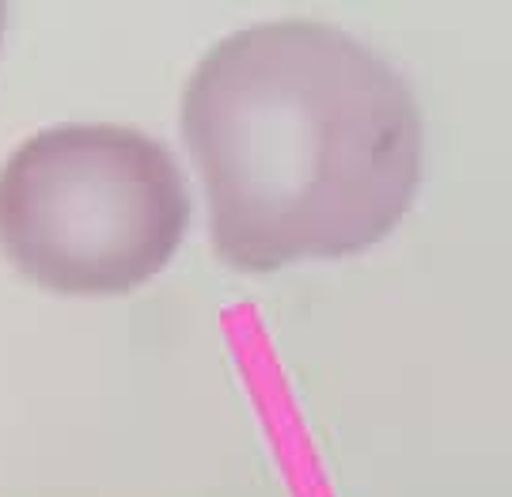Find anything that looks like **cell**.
Listing matches in <instances>:
<instances>
[{"mask_svg":"<svg viewBox=\"0 0 512 497\" xmlns=\"http://www.w3.org/2000/svg\"><path fill=\"white\" fill-rule=\"evenodd\" d=\"M0 35H4V4H0Z\"/></svg>","mask_w":512,"mask_h":497,"instance_id":"cell-3","label":"cell"},{"mask_svg":"<svg viewBox=\"0 0 512 497\" xmlns=\"http://www.w3.org/2000/svg\"><path fill=\"white\" fill-rule=\"evenodd\" d=\"M190 228L183 167L129 126H46L0 167V251L38 289L118 296L175 258Z\"/></svg>","mask_w":512,"mask_h":497,"instance_id":"cell-2","label":"cell"},{"mask_svg":"<svg viewBox=\"0 0 512 497\" xmlns=\"http://www.w3.org/2000/svg\"><path fill=\"white\" fill-rule=\"evenodd\" d=\"M209 240L247 274L361 255L418 198L425 122L403 76L315 19L213 42L183 92Z\"/></svg>","mask_w":512,"mask_h":497,"instance_id":"cell-1","label":"cell"}]
</instances>
